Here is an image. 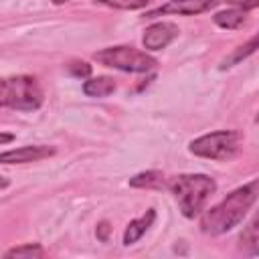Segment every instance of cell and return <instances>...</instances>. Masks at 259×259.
I'll return each mask as SVG.
<instances>
[{
    "label": "cell",
    "mask_w": 259,
    "mask_h": 259,
    "mask_svg": "<svg viewBox=\"0 0 259 259\" xmlns=\"http://www.w3.org/2000/svg\"><path fill=\"white\" fill-rule=\"evenodd\" d=\"M255 200H257V180H251L249 184L233 190L219 204L200 212L202 214L200 229L208 235H223L235 229L245 219L247 210L255 204Z\"/></svg>",
    "instance_id": "6da1fadb"
},
{
    "label": "cell",
    "mask_w": 259,
    "mask_h": 259,
    "mask_svg": "<svg viewBox=\"0 0 259 259\" xmlns=\"http://www.w3.org/2000/svg\"><path fill=\"white\" fill-rule=\"evenodd\" d=\"M170 190L178 200L180 212L186 219H194L204 210L206 200L217 190V182L206 174H180L170 180Z\"/></svg>",
    "instance_id": "7a4b0ae2"
},
{
    "label": "cell",
    "mask_w": 259,
    "mask_h": 259,
    "mask_svg": "<svg viewBox=\"0 0 259 259\" xmlns=\"http://www.w3.org/2000/svg\"><path fill=\"white\" fill-rule=\"evenodd\" d=\"M42 103V89L30 75L0 79V107L18 111H34Z\"/></svg>",
    "instance_id": "3957f363"
},
{
    "label": "cell",
    "mask_w": 259,
    "mask_h": 259,
    "mask_svg": "<svg viewBox=\"0 0 259 259\" xmlns=\"http://www.w3.org/2000/svg\"><path fill=\"white\" fill-rule=\"evenodd\" d=\"M93 57L101 65L111 67V69H119V71H125V73H148L158 65V61L154 57H150L146 51L125 47V45L101 49Z\"/></svg>",
    "instance_id": "277c9868"
},
{
    "label": "cell",
    "mask_w": 259,
    "mask_h": 259,
    "mask_svg": "<svg viewBox=\"0 0 259 259\" xmlns=\"http://www.w3.org/2000/svg\"><path fill=\"white\" fill-rule=\"evenodd\" d=\"M237 150H239V134L229 130L210 132L190 142V152L194 156L208 160H229L237 154Z\"/></svg>",
    "instance_id": "5b68a950"
},
{
    "label": "cell",
    "mask_w": 259,
    "mask_h": 259,
    "mask_svg": "<svg viewBox=\"0 0 259 259\" xmlns=\"http://www.w3.org/2000/svg\"><path fill=\"white\" fill-rule=\"evenodd\" d=\"M178 26L174 22H154L144 30L142 42L146 51H162L166 49L176 36H178Z\"/></svg>",
    "instance_id": "8992f818"
},
{
    "label": "cell",
    "mask_w": 259,
    "mask_h": 259,
    "mask_svg": "<svg viewBox=\"0 0 259 259\" xmlns=\"http://www.w3.org/2000/svg\"><path fill=\"white\" fill-rule=\"evenodd\" d=\"M55 154L53 146H20L12 148L0 154V164H26V162H38L42 158H49Z\"/></svg>",
    "instance_id": "52a82bcc"
},
{
    "label": "cell",
    "mask_w": 259,
    "mask_h": 259,
    "mask_svg": "<svg viewBox=\"0 0 259 259\" xmlns=\"http://www.w3.org/2000/svg\"><path fill=\"white\" fill-rule=\"evenodd\" d=\"M217 6V0H170L168 4L160 6L158 10L150 12V16L158 14H180V16H194L202 14Z\"/></svg>",
    "instance_id": "ba28073f"
},
{
    "label": "cell",
    "mask_w": 259,
    "mask_h": 259,
    "mask_svg": "<svg viewBox=\"0 0 259 259\" xmlns=\"http://www.w3.org/2000/svg\"><path fill=\"white\" fill-rule=\"evenodd\" d=\"M154 219H156V210H154V208H148L146 214H142L140 219L130 221V225L125 227V233H123V245L130 247V245H134L136 241H140L142 235L152 227Z\"/></svg>",
    "instance_id": "9c48e42d"
},
{
    "label": "cell",
    "mask_w": 259,
    "mask_h": 259,
    "mask_svg": "<svg viewBox=\"0 0 259 259\" xmlns=\"http://www.w3.org/2000/svg\"><path fill=\"white\" fill-rule=\"evenodd\" d=\"M115 91V81L111 77H93L83 83V93L87 97H107Z\"/></svg>",
    "instance_id": "30bf717a"
},
{
    "label": "cell",
    "mask_w": 259,
    "mask_h": 259,
    "mask_svg": "<svg viewBox=\"0 0 259 259\" xmlns=\"http://www.w3.org/2000/svg\"><path fill=\"white\" fill-rule=\"evenodd\" d=\"M245 10L243 8H229V10H223V12H217L212 16L214 24H219L221 28H227V30H235V28H241L243 22H245Z\"/></svg>",
    "instance_id": "8fae6325"
},
{
    "label": "cell",
    "mask_w": 259,
    "mask_h": 259,
    "mask_svg": "<svg viewBox=\"0 0 259 259\" xmlns=\"http://www.w3.org/2000/svg\"><path fill=\"white\" fill-rule=\"evenodd\" d=\"M130 186H134V188H162L164 186V176L158 170L140 172L134 178H130Z\"/></svg>",
    "instance_id": "7c38bea8"
},
{
    "label": "cell",
    "mask_w": 259,
    "mask_h": 259,
    "mask_svg": "<svg viewBox=\"0 0 259 259\" xmlns=\"http://www.w3.org/2000/svg\"><path fill=\"white\" fill-rule=\"evenodd\" d=\"M257 42H259V38H257V34H253L243 47H239L235 53H231L223 63H221V69H227V67H233V65H237V63H241L243 59H247L249 55H253L255 53V49H257Z\"/></svg>",
    "instance_id": "4fadbf2b"
},
{
    "label": "cell",
    "mask_w": 259,
    "mask_h": 259,
    "mask_svg": "<svg viewBox=\"0 0 259 259\" xmlns=\"http://www.w3.org/2000/svg\"><path fill=\"white\" fill-rule=\"evenodd\" d=\"M42 255H45V249L38 243H26L6 251V257H42Z\"/></svg>",
    "instance_id": "5bb4252c"
},
{
    "label": "cell",
    "mask_w": 259,
    "mask_h": 259,
    "mask_svg": "<svg viewBox=\"0 0 259 259\" xmlns=\"http://www.w3.org/2000/svg\"><path fill=\"white\" fill-rule=\"evenodd\" d=\"M99 2L117 10H138L148 4V0H99Z\"/></svg>",
    "instance_id": "9a60e30c"
},
{
    "label": "cell",
    "mask_w": 259,
    "mask_h": 259,
    "mask_svg": "<svg viewBox=\"0 0 259 259\" xmlns=\"http://www.w3.org/2000/svg\"><path fill=\"white\" fill-rule=\"evenodd\" d=\"M241 239H243V241H245V239H249L251 251H253V253H257V221H253V223L249 225V229H247V235H243Z\"/></svg>",
    "instance_id": "2e32d148"
},
{
    "label": "cell",
    "mask_w": 259,
    "mask_h": 259,
    "mask_svg": "<svg viewBox=\"0 0 259 259\" xmlns=\"http://www.w3.org/2000/svg\"><path fill=\"white\" fill-rule=\"evenodd\" d=\"M71 73L77 77H87L91 73V67L87 63H75V65H71Z\"/></svg>",
    "instance_id": "e0dca14e"
},
{
    "label": "cell",
    "mask_w": 259,
    "mask_h": 259,
    "mask_svg": "<svg viewBox=\"0 0 259 259\" xmlns=\"http://www.w3.org/2000/svg\"><path fill=\"white\" fill-rule=\"evenodd\" d=\"M231 4H239L243 10H251V8H257L259 0H229Z\"/></svg>",
    "instance_id": "ac0fdd59"
},
{
    "label": "cell",
    "mask_w": 259,
    "mask_h": 259,
    "mask_svg": "<svg viewBox=\"0 0 259 259\" xmlns=\"http://www.w3.org/2000/svg\"><path fill=\"white\" fill-rule=\"evenodd\" d=\"M97 231H99V233H97V237H99L101 241H107V233H109V225H107V223H101V225L97 227Z\"/></svg>",
    "instance_id": "d6986e66"
},
{
    "label": "cell",
    "mask_w": 259,
    "mask_h": 259,
    "mask_svg": "<svg viewBox=\"0 0 259 259\" xmlns=\"http://www.w3.org/2000/svg\"><path fill=\"white\" fill-rule=\"evenodd\" d=\"M12 140H14L12 134H4V132H0V144H8V142H12Z\"/></svg>",
    "instance_id": "ffe728a7"
},
{
    "label": "cell",
    "mask_w": 259,
    "mask_h": 259,
    "mask_svg": "<svg viewBox=\"0 0 259 259\" xmlns=\"http://www.w3.org/2000/svg\"><path fill=\"white\" fill-rule=\"evenodd\" d=\"M6 186H8V180L4 176H0V188H6Z\"/></svg>",
    "instance_id": "44dd1931"
},
{
    "label": "cell",
    "mask_w": 259,
    "mask_h": 259,
    "mask_svg": "<svg viewBox=\"0 0 259 259\" xmlns=\"http://www.w3.org/2000/svg\"><path fill=\"white\" fill-rule=\"evenodd\" d=\"M65 2H69V0H53V4H57V6H61V4H65Z\"/></svg>",
    "instance_id": "7402d4cb"
}]
</instances>
